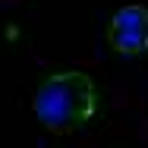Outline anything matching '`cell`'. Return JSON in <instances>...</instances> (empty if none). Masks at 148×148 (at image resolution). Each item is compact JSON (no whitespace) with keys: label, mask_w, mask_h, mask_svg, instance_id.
<instances>
[{"label":"cell","mask_w":148,"mask_h":148,"mask_svg":"<svg viewBox=\"0 0 148 148\" xmlns=\"http://www.w3.org/2000/svg\"><path fill=\"white\" fill-rule=\"evenodd\" d=\"M98 88L88 73L63 69L47 76L35 91V114L51 129H73L95 117Z\"/></svg>","instance_id":"obj_1"},{"label":"cell","mask_w":148,"mask_h":148,"mask_svg":"<svg viewBox=\"0 0 148 148\" xmlns=\"http://www.w3.org/2000/svg\"><path fill=\"white\" fill-rule=\"evenodd\" d=\"M107 38L120 54H142L148 51V6L126 3L120 6L107 25Z\"/></svg>","instance_id":"obj_2"}]
</instances>
